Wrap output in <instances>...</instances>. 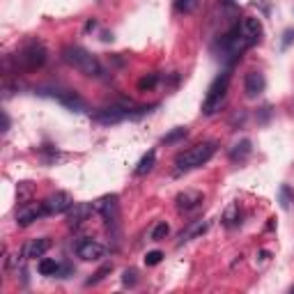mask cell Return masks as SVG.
I'll list each match as a JSON object with an SVG mask.
<instances>
[{
  "label": "cell",
  "instance_id": "ffe728a7",
  "mask_svg": "<svg viewBox=\"0 0 294 294\" xmlns=\"http://www.w3.org/2000/svg\"><path fill=\"white\" fill-rule=\"evenodd\" d=\"M168 234H170V225H168L166 221H159L154 228H152L150 239H152V241H163L166 237H168Z\"/></svg>",
  "mask_w": 294,
  "mask_h": 294
},
{
  "label": "cell",
  "instance_id": "52a82bcc",
  "mask_svg": "<svg viewBox=\"0 0 294 294\" xmlns=\"http://www.w3.org/2000/svg\"><path fill=\"white\" fill-rule=\"evenodd\" d=\"M44 207H46V214H65L74 207V198L65 191H55L44 200Z\"/></svg>",
  "mask_w": 294,
  "mask_h": 294
},
{
  "label": "cell",
  "instance_id": "8992f818",
  "mask_svg": "<svg viewBox=\"0 0 294 294\" xmlns=\"http://www.w3.org/2000/svg\"><path fill=\"white\" fill-rule=\"evenodd\" d=\"M103 253H106V248H103V244H99L97 239H81L76 244V255L81 260H85V262H97V260H101Z\"/></svg>",
  "mask_w": 294,
  "mask_h": 294
},
{
  "label": "cell",
  "instance_id": "cb8c5ba5",
  "mask_svg": "<svg viewBox=\"0 0 294 294\" xmlns=\"http://www.w3.org/2000/svg\"><path fill=\"white\" fill-rule=\"evenodd\" d=\"M122 283H124L126 288H136V285H138V271H136V269H126L124 276H122Z\"/></svg>",
  "mask_w": 294,
  "mask_h": 294
},
{
  "label": "cell",
  "instance_id": "f546056e",
  "mask_svg": "<svg viewBox=\"0 0 294 294\" xmlns=\"http://www.w3.org/2000/svg\"><path fill=\"white\" fill-rule=\"evenodd\" d=\"M292 42H294V30H285V35H283V46H290Z\"/></svg>",
  "mask_w": 294,
  "mask_h": 294
},
{
  "label": "cell",
  "instance_id": "7402d4cb",
  "mask_svg": "<svg viewBox=\"0 0 294 294\" xmlns=\"http://www.w3.org/2000/svg\"><path fill=\"white\" fill-rule=\"evenodd\" d=\"M239 221V207H237V204H230L228 209H225V216H223V223H225V225H234V223Z\"/></svg>",
  "mask_w": 294,
  "mask_h": 294
},
{
  "label": "cell",
  "instance_id": "4fadbf2b",
  "mask_svg": "<svg viewBox=\"0 0 294 294\" xmlns=\"http://www.w3.org/2000/svg\"><path fill=\"white\" fill-rule=\"evenodd\" d=\"M202 193L200 191H182L180 196H177V198H175V202H177V207H180V209H196V207H198L200 202H202Z\"/></svg>",
  "mask_w": 294,
  "mask_h": 294
},
{
  "label": "cell",
  "instance_id": "4316f807",
  "mask_svg": "<svg viewBox=\"0 0 294 294\" xmlns=\"http://www.w3.org/2000/svg\"><path fill=\"white\" fill-rule=\"evenodd\" d=\"M196 2H198V0H175V9H177V12L189 14V12H193Z\"/></svg>",
  "mask_w": 294,
  "mask_h": 294
},
{
  "label": "cell",
  "instance_id": "484cf974",
  "mask_svg": "<svg viewBox=\"0 0 294 294\" xmlns=\"http://www.w3.org/2000/svg\"><path fill=\"white\" fill-rule=\"evenodd\" d=\"M156 83H159V74H150V76H145L138 81V90H150Z\"/></svg>",
  "mask_w": 294,
  "mask_h": 294
},
{
  "label": "cell",
  "instance_id": "9a60e30c",
  "mask_svg": "<svg viewBox=\"0 0 294 294\" xmlns=\"http://www.w3.org/2000/svg\"><path fill=\"white\" fill-rule=\"evenodd\" d=\"M53 99H58L60 103H65L67 108L72 110H83L85 108V101L81 99V97H76L74 92H60V95H51Z\"/></svg>",
  "mask_w": 294,
  "mask_h": 294
},
{
  "label": "cell",
  "instance_id": "ac0fdd59",
  "mask_svg": "<svg viewBox=\"0 0 294 294\" xmlns=\"http://www.w3.org/2000/svg\"><path fill=\"white\" fill-rule=\"evenodd\" d=\"M37 269H39L42 276H58V274H60V264L51 258H42L39 264H37Z\"/></svg>",
  "mask_w": 294,
  "mask_h": 294
},
{
  "label": "cell",
  "instance_id": "e0dca14e",
  "mask_svg": "<svg viewBox=\"0 0 294 294\" xmlns=\"http://www.w3.org/2000/svg\"><path fill=\"white\" fill-rule=\"evenodd\" d=\"M154 163H156V152L150 150V152H147V154H145L143 159L138 161V166H136V170H133V173L138 175V177H143V175H147L152 168H154Z\"/></svg>",
  "mask_w": 294,
  "mask_h": 294
},
{
  "label": "cell",
  "instance_id": "277c9868",
  "mask_svg": "<svg viewBox=\"0 0 294 294\" xmlns=\"http://www.w3.org/2000/svg\"><path fill=\"white\" fill-rule=\"evenodd\" d=\"M16 62L25 69H37L46 62V51L42 44H28L25 48H21V53L16 55Z\"/></svg>",
  "mask_w": 294,
  "mask_h": 294
},
{
  "label": "cell",
  "instance_id": "7a4b0ae2",
  "mask_svg": "<svg viewBox=\"0 0 294 294\" xmlns=\"http://www.w3.org/2000/svg\"><path fill=\"white\" fill-rule=\"evenodd\" d=\"M216 143H198L193 145V147H189L186 152H182V154H177V159H175V166H177V170L180 173H186V170H193V168H200V166H204V163L209 161L211 156L216 154Z\"/></svg>",
  "mask_w": 294,
  "mask_h": 294
},
{
  "label": "cell",
  "instance_id": "f1b7e54d",
  "mask_svg": "<svg viewBox=\"0 0 294 294\" xmlns=\"http://www.w3.org/2000/svg\"><path fill=\"white\" fill-rule=\"evenodd\" d=\"M161 260H163V253L161 251H150L147 255H145V264H147V267H156Z\"/></svg>",
  "mask_w": 294,
  "mask_h": 294
},
{
  "label": "cell",
  "instance_id": "6da1fadb",
  "mask_svg": "<svg viewBox=\"0 0 294 294\" xmlns=\"http://www.w3.org/2000/svg\"><path fill=\"white\" fill-rule=\"evenodd\" d=\"M62 60H65L69 67H74L76 72L85 74V76H92V78L103 76V67H101V62H99V58L92 55L90 51L81 48V46L62 48Z\"/></svg>",
  "mask_w": 294,
  "mask_h": 294
},
{
  "label": "cell",
  "instance_id": "4dcf8cb0",
  "mask_svg": "<svg viewBox=\"0 0 294 294\" xmlns=\"http://www.w3.org/2000/svg\"><path fill=\"white\" fill-rule=\"evenodd\" d=\"M7 129H9V117L2 115V131H7Z\"/></svg>",
  "mask_w": 294,
  "mask_h": 294
},
{
  "label": "cell",
  "instance_id": "5b68a950",
  "mask_svg": "<svg viewBox=\"0 0 294 294\" xmlns=\"http://www.w3.org/2000/svg\"><path fill=\"white\" fill-rule=\"evenodd\" d=\"M46 216V207L44 202H23L16 211V223L21 228H28L30 223H35L37 218Z\"/></svg>",
  "mask_w": 294,
  "mask_h": 294
},
{
  "label": "cell",
  "instance_id": "2e32d148",
  "mask_svg": "<svg viewBox=\"0 0 294 294\" xmlns=\"http://www.w3.org/2000/svg\"><path fill=\"white\" fill-rule=\"evenodd\" d=\"M207 225H209L207 221H196V223H191V225H189V230L180 234V241H177V244L182 246V244H186V241H191V239H196V237H200V234L207 230Z\"/></svg>",
  "mask_w": 294,
  "mask_h": 294
},
{
  "label": "cell",
  "instance_id": "5bb4252c",
  "mask_svg": "<svg viewBox=\"0 0 294 294\" xmlns=\"http://www.w3.org/2000/svg\"><path fill=\"white\" fill-rule=\"evenodd\" d=\"M92 209L103 214L106 218H110L115 214V209H117V196H103V198L95 200V202H92Z\"/></svg>",
  "mask_w": 294,
  "mask_h": 294
},
{
  "label": "cell",
  "instance_id": "9c48e42d",
  "mask_svg": "<svg viewBox=\"0 0 294 294\" xmlns=\"http://www.w3.org/2000/svg\"><path fill=\"white\" fill-rule=\"evenodd\" d=\"M126 117H131V110L122 108V106H110V108H103L99 113H95V120L101 122V124H115V122H122Z\"/></svg>",
  "mask_w": 294,
  "mask_h": 294
},
{
  "label": "cell",
  "instance_id": "d6986e66",
  "mask_svg": "<svg viewBox=\"0 0 294 294\" xmlns=\"http://www.w3.org/2000/svg\"><path fill=\"white\" fill-rule=\"evenodd\" d=\"M251 154V140H239V143L234 145L232 150H230V159L232 161H239V159H246V156Z\"/></svg>",
  "mask_w": 294,
  "mask_h": 294
},
{
  "label": "cell",
  "instance_id": "603a6c76",
  "mask_svg": "<svg viewBox=\"0 0 294 294\" xmlns=\"http://www.w3.org/2000/svg\"><path fill=\"white\" fill-rule=\"evenodd\" d=\"M110 271H113V264H106V267H101V269L97 271L92 278H88V283H85V285H97V283H101L103 278H106V274H110Z\"/></svg>",
  "mask_w": 294,
  "mask_h": 294
},
{
  "label": "cell",
  "instance_id": "3957f363",
  "mask_svg": "<svg viewBox=\"0 0 294 294\" xmlns=\"http://www.w3.org/2000/svg\"><path fill=\"white\" fill-rule=\"evenodd\" d=\"M228 88H230V74L223 72L221 76H216V81L207 90V97H204V103H202L204 115H214L216 110H221L223 101H225V95H228Z\"/></svg>",
  "mask_w": 294,
  "mask_h": 294
},
{
  "label": "cell",
  "instance_id": "d4e9b609",
  "mask_svg": "<svg viewBox=\"0 0 294 294\" xmlns=\"http://www.w3.org/2000/svg\"><path fill=\"white\" fill-rule=\"evenodd\" d=\"M292 202H294V196L290 191V186H281V207L283 209H290Z\"/></svg>",
  "mask_w": 294,
  "mask_h": 294
},
{
  "label": "cell",
  "instance_id": "83f0119b",
  "mask_svg": "<svg viewBox=\"0 0 294 294\" xmlns=\"http://www.w3.org/2000/svg\"><path fill=\"white\" fill-rule=\"evenodd\" d=\"M32 196V186L30 182H23V184H18V202H28V198Z\"/></svg>",
  "mask_w": 294,
  "mask_h": 294
},
{
  "label": "cell",
  "instance_id": "ba28073f",
  "mask_svg": "<svg viewBox=\"0 0 294 294\" xmlns=\"http://www.w3.org/2000/svg\"><path fill=\"white\" fill-rule=\"evenodd\" d=\"M239 30H241V37L248 42V46H253V44L260 42V37H262V23H260V18H255V16H246L241 21Z\"/></svg>",
  "mask_w": 294,
  "mask_h": 294
},
{
  "label": "cell",
  "instance_id": "1f68e13d",
  "mask_svg": "<svg viewBox=\"0 0 294 294\" xmlns=\"http://www.w3.org/2000/svg\"><path fill=\"white\" fill-rule=\"evenodd\" d=\"M223 2H225V5H232V0H223Z\"/></svg>",
  "mask_w": 294,
  "mask_h": 294
},
{
  "label": "cell",
  "instance_id": "44dd1931",
  "mask_svg": "<svg viewBox=\"0 0 294 294\" xmlns=\"http://www.w3.org/2000/svg\"><path fill=\"white\" fill-rule=\"evenodd\" d=\"M182 138H186V126H177V129H173L170 133H166L161 138L163 145H173V143H180Z\"/></svg>",
  "mask_w": 294,
  "mask_h": 294
},
{
  "label": "cell",
  "instance_id": "7c38bea8",
  "mask_svg": "<svg viewBox=\"0 0 294 294\" xmlns=\"http://www.w3.org/2000/svg\"><path fill=\"white\" fill-rule=\"evenodd\" d=\"M51 248V239L42 237V239H32L23 246V258L25 260H37V258H44V253Z\"/></svg>",
  "mask_w": 294,
  "mask_h": 294
},
{
  "label": "cell",
  "instance_id": "30bf717a",
  "mask_svg": "<svg viewBox=\"0 0 294 294\" xmlns=\"http://www.w3.org/2000/svg\"><path fill=\"white\" fill-rule=\"evenodd\" d=\"M92 204H88V202H74V207L69 209V228H78V225H83L88 218H90V214H92Z\"/></svg>",
  "mask_w": 294,
  "mask_h": 294
},
{
  "label": "cell",
  "instance_id": "8fae6325",
  "mask_svg": "<svg viewBox=\"0 0 294 294\" xmlns=\"http://www.w3.org/2000/svg\"><path fill=\"white\" fill-rule=\"evenodd\" d=\"M264 88H267V81H264V76L260 72H248L246 78H244V90H246V95L251 97H258L264 92Z\"/></svg>",
  "mask_w": 294,
  "mask_h": 294
}]
</instances>
